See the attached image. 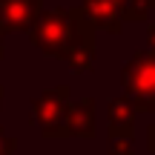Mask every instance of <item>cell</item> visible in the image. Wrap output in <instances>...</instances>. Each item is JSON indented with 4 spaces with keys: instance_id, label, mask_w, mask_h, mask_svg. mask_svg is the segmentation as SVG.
Instances as JSON below:
<instances>
[{
    "instance_id": "obj_1",
    "label": "cell",
    "mask_w": 155,
    "mask_h": 155,
    "mask_svg": "<svg viewBox=\"0 0 155 155\" xmlns=\"http://www.w3.org/2000/svg\"><path fill=\"white\" fill-rule=\"evenodd\" d=\"M29 40L49 58H63L72 72H89L95 63V26L86 12L78 9H52L40 12Z\"/></svg>"
},
{
    "instance_id": "obj_2",
    "label": "cell",
    "mask_w": 155,
    "mask_h": 155,
    "mask_svg": "<svg viewBox=\"0 0 155 155\" xmlns=\"http://www.w3.org/2000/svg\"><path fill=\"white\" fill-rule=\"evenodd\" d=\"M121 83L138 112H155V52H135V58L121 69Z\"/></svg>"
},
{
    "instance_id": "obj_3",
    "label": "cell",
    "mask_w": 155,
    "mask_h": 155,
    "mask_svg": "<svg viewBox=\"0 0 155 155\" xmlns=\"http://www.w3.org/2000/svg\"><path fill=\"white\" fill-rule=\"evenodd\" d=\"M72 104V89L69 86H55L40 92L32 101V121L43 129L46 138H66V109Z\"/></svg>"
},
{
    "instance_id": "obj_4",
    "label": "cell",
    "mask_w": 155,
    "mask_h": 155,
    "mask_svg": "<svg viewBox=\"0 0 155 155\" xmlns=\"http://www.w3.org/2000/svg\"><path fill=\"white\" fill-rule=\"evenodd\" d=\"M43 0H0V35L29 32L40 17Z\"/></svg>"
},
{
    "instance_id": "obj_5",
    "label": "cell",
    "mask_w": 155,
    "mask_h": 155,
    "mask_svg": "<svg viewBox=\"0 0 155 155\" xmlns=\"http://www.w3.org/2000/svg\"><path fill=\"white\" fill-rule=\"evenodd\" d=\"M66 138H95V129H98V109H95L92 98H81L72 101L66 109Z\"/></svg>"
},
{
    "instance_id": "obj_6",
    "label": "cell",
    "mask_w": 155,
    "mask_h": 155,
    "mask_svg": "<svg viewBox=\"0 0 155 155\" xmlns=\"http://www.w3.org/2000/svg\"><path fill=\"white\" fill-rule=\"evenodd\" d=\"M81 9L86 12L92 26L101 29V32L118 35L124 29V9L115 0H81Z\"/></svg>"
},
{
    "instance_id": "obj_7",
    "label": "cell",
    "mask_w": 155,
    "mask_h": 155,
    "mask_svg": "<svg viewBox=\"0 0 155 155\" xmlns=\"http://www.w3.org/2000/svg\"><path fill=\"white\" fill-rule=\"evenodd\" d=\"M135 104L129 98H112L106 106L109 118V135L112 138H132V124H135Z\"/></svg>"
},
{
    "instance_id": "obj_8",
    "label": "cell",
    "mask_w": 155,
    "mask_h": 155,
    "mask_svg": "<svg viewBox=\"0 0 155 155\" xmlns=\"http://www.w3.org/2000/svg\"><path fill=\"white\" fill-rule=\"evenodd\" d=\"M155 12V0H127L124 3V23L127 20H147Z\"/></svg>"
},
{
    "instance_id": "obj_9",
    "label": "cell",
    "mask_w": 155,
    "mask_h": 155,
    "mask_svg": "<svg viewBox=\"0 0 155 155\" xmlns=\"http://www.w3.org/2000/svg\"><path fill=\"white\" fill-rule=\"evenodd\" d=\"M15 147H17V141L9 138V135L3 132V127H0V155H12V152H15Z\"/></svg>"
},
{
    "instance_id": "obj_10",
    "label": "cell",
    "mask_w": 155,
    "mask_h": 155,
    "mask_svg": "<svg viewBox=\"0 0 155 155\" xmlns=\"http://www.w3.org/2000/svg\"><path fill=\"white\" fill-rule=\"evenodd\" d=\"M109 152L112 155H129V138H112Z\"/></svg>"
},
{
    "instance_id": "obj_11",
    "label": "cell",
    "mask_w": 155,
    "mask_h": 155,
    "mask_svg": "<svg viewBox=\"0 0 155 155\" xmlns=\"http://www.w3.org/2000/svg\"><path fill=\"white\" fill-rule=\"evenodd\" d=\"M147 49H152V52H155V23L150 26V32H147Z\"/></svg>"
},
{
    "instance_id": "obj_12",
    "label": "cell",
    "mask_w": 155,
    "mask_h": 155,
    "mask_svg": "<svg viewBox=\"0 0 155 155\" xmlns=\"http://www.w3.org/2000/svg\"><path fill=\"white\" fill-rule=\"evenodd\" d=\"M147 144H150V150H155V124L147 129Z\"/></svg>"
},
{
    "instance_id": "obj_13",
    "label": "cell",
    "mask_w": 155,
    "mask_h": 155,
    "mask_svg": "<svg viewBox=\"0 0 155 155\" xmlns=\"http://www.w3.org/2000/svg\"><path fill=\"white\" fill-rule=\"evenodd\" d=\"M3 55H6V43H3V35H0V61H3Z\"/></svg>"
},
{
    "instance_id": "obj_14",
    "label": "cell",
    "mask_w": 155,
    "mask_h": 155,
    "mask_svg": "<svg viewBox=\"0 0 155 155\" xmlns=\"http://www.w3.org/2000/svg\"><path fill=\"white\" fill-rule=\"evenodd\" d=\"M3 95H6V89H3V86H0V104H3Z\"/></svg>"
},
{
    "instance_id": "obj_15",
    "label": "cell",
    "mask_w": 155,
    "mask_h": 155,
    "mask_svg": "<svg viewBox=\"0 0 155 155\" xmlns=\"http://www.w3.org/2000/svg\"><path fill=\"white\" fill-rule=\"evenodd\" d=\"M115 3H121V9H124V3H127V0H115Z\"/></svg>"
}]
</instances>
